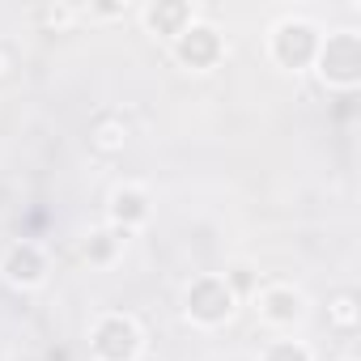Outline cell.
<instances>
[{
    "label": "cell",
    "mask_w": 361,
    "mask_h": 361,
    "mask_svg": "<svg viewBox=\"0 0 361 361\" xmlns=\"http://www.w3.org/2000/svg\"><path fill=\"white\" fill-rule=\"evenodd\" d=\"M319 77L327 85H340V90H353L361 81V35L357 30H336L319 43Z\"/></svg>",
    "instance_id": "cell-1"
},
{
    "label": "cell",
    "mask_w": 361,
    "mask_h": 361,
    "mask_svg": "<svg viewBox=\"0 0 361 361\" xmlns=\"http://www.w3.org/2000/svg\"><path fill=\"white\" fill-rule=\"evenodd\" d=\"M319 43H323V35L306 18H285L272 30V56H276L281 68H306V64H314Z\"/></svg>",
    "instance_id": "cell-2"
},
{
    "label": "cell",
    "mask_w": 361,
    "mask_h": 361,
    "mask_svg": "<svg viewBox=\"0 0 361 361\" xmlns=\"http://www.w3.org/2000/svg\"><path fill=\"white\" fill-rule=\"evenodd\" d=\"M234 302H238V298L230 293L226 276H196V281L188 285V293H183L188 314H192L196 323H204V327L226 323V319L234 314Z\"/></svg>",
    "instance_id": "cell-3"
},
{
    "label": "cell",
    "mask_w": 361,
    "mask_h": 361,
    "mask_svg": "<svg viewBox=\"0 0 361 361\" xmlns=\"http://www.w3.org/2000/svg\"><path fill=\"white\" fill-rule=\"evenodd\" d=\"M90 348H94L98 361H136L140 327L128 314H106V319H98V327L90 336Z\"/></svg>",
    "instance_id": "cell-4"
},
{
    "label": "cell",
    "mask_w": 361,
    "mask_h": 361,
    "mask_svg": "<svg viewBox=\"0 0 361 361\" xmlns=\"http://www.w3.org/2000/svg\"><path fill=\"white\" fill-rule=\"evenodd\" d=\"M174 60L188 64V68H213L221 60V35L209 22H192L174 39Z\"/></svg>",
    "instance_id": "cell-5"
},
{
    "label": "cell",
    "mask_w": 361,
    "mask_h": 361,
    "mask_svg": "<svg viewBox=\"0 0 361 361\" xmlns=\"http://www.w3.org/2000/svg\"><path fill=\"white\" fill-rule=\"evenodd\" d=\"M0 272H5V281L18 285V289H35L43 281V272H47V259H43V251L35 243H13L5 251V259H0Z\"/></svg>",
    "instance_id": "cell-6"
},
{
    "label": "cell",
    "mask_w": 361,
    "mask_h": 361,
    "mask_svg": "<svg viewBox=\"0 0 361 361\" xmlns=\"http://www.w3.org/2000/svg\"><path fill=\"white\" fill-rule=\"evenodd\" d=\"M128 140H132V128L119 111H102L90 119V149L98 157H119L128 149Z\"/></svg>",
    "instance_id": "cell-7"
},
{
    "label": "cell",
    "mask_w": 361,
    "mask_h": 361,
    "mask_svg": "<svg viewBox=\"0 0 361 361\" xmlns=\"http://www.w3.org/2000/svg\"><path fill=\"white\" fill-rule=\"evenodd\" d=\"M145 22H149L153 35H161V39L174 43L196 18H192V5H183V0H157V5L145 9Z\"/></svg>",
    "instance_id": "cell-8"
},
{
    "label": "cell",
    "mask_w": 361,
    "mask_h": 361,
    "mask_svg": "<svg viewBox=\"0 0 361 361\" xmlns=\"http://www.w3.org/2000/svg\"><path fill=\"white\" fill-rule=\"evenodd\" d=\"M259 314L268 323H298L302 319V293L293 285H268V289H259Z\"/></svg>",
    "instance_id": "cell-9"
},
{
    "label": "cell",
    "mask_w": 361,
    "mask_h": 361,
    "mask_svg": "<svg viewBox=\"0 0 361 361\" xmlns=\"http://www.w3.org/2000/svg\"><path fill=\"white\" fill-rule=\"evenodd\" d=\"M149 217V200L140 188H115L111 192V221L119 226V234H128L132 226H140Z\"/></svg>",
    "instance_id": "cell-10"
},
{
    "label": "cell",
    "mask_w": 361,
    "mask_h": 361,
    "mask_svg": "<svg viewBox=\"0 0 361 361\" xmlns=\"http://www.w3.org/2000/svg\"><path fill=\"white\" fill-rule=\"evenodd\" d=\"M357 319H361V306H357V293H353V289H340V293L327 298V323H331L336 331L353 336V331H357Z\"/></svg>",
    "instance_id": "cell-11"
},
{
    "label": "cell",
    "mask_w": 361,
    "mask_h": 361,
    "mask_svg": "<svg viewBox=\"0 0 361 361\" xmlns=\"http://www.w3.org/2000/svg\"><path fill=\"white\" fill-rule=\"evenodd\" d=\"M115 247H119V234H106V230H98V234L85 243V259H90V264H106V259L115 255Z\"/></svg>",
    "instance_id": "cell-12"
},
{
    "label": "cell",
    "mask_w": 361,
    "mask_h": 361,
    "mask_svg": "<svg viewBox=\"0 0 361 361\" xmlns=\"http://www.w3.org/2000/svg\"><path fill=\"white\" fill-rule=\"evenodd\" d=\"M264 361H310V348H302L298 340H276V344H268Z\"/></svg>",
    "instance_id": "cell-13"
},
{
    "label": "cell",
    "mask_w": 361,
    "mask_h": 361,
    "mask_svg": "<svg viewBox=\"0 0 361 361\" xmlns=\"http://www.w3.org/2000/svg\"><path fill=\"white\" fill-rule=\"evenodd\" d=\"M13 68H18V51H13L9 43H0V81H9Z\"/></svg>",
    "instance_id": "cell-14"
},
{
    "label": "cell",
    "mask_w": 361,
    "mask_h": 361,
    "mask_svg": "<svg viewBox=\"0 0 361 361\" xmlns=\"http://www.w3.org/2000/svg\"><path fill=\"white\" fill-rule=\"evenodd\" d=\"M39 18L51 22V26H64V22H73L77 13H73V9H39Z\"/></svg>",
    "instance_id": "cell-15"
}]
</instances>
